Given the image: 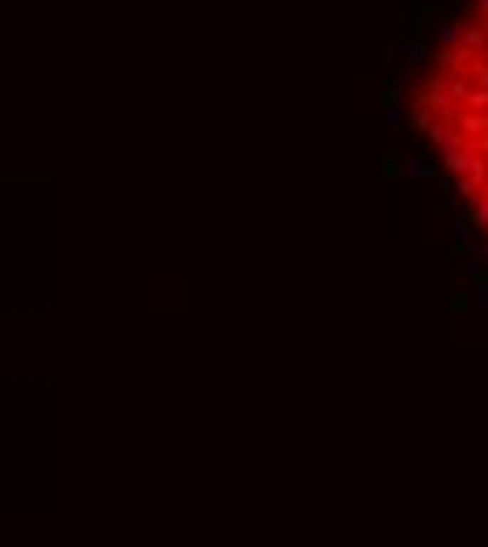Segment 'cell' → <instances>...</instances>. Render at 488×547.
I'll return each instance as SVG.
<instances>
[{
	"mask_svg": "<svg viewBox=\"0 0 488 547\" xmlns=\"http://www.w3.org/2000/svg\"><path fill=\"white\" fill-rule=\"evenodd\" d=\"M412 123L488 253V0L446 26L417 76Z\"/></svg>",
	"mask_w": 488,
	"mask_h": 547,
	"instance_id": "cell-1",
	"label": "cell"
}]
</instances>
